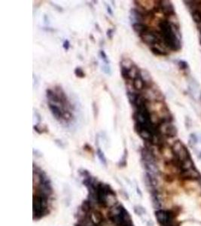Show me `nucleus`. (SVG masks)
<instances>
[{
    "mask_svg": "<svg viewBox=\"0 0 201 226\" xmlns=\"http://www.w3.org/2000/svg\"><path fill=\"white\" fill-rule=\"evenodd\" d=\"M113 36H114V30H112V29L108 30V31H107V36L109 37V39H112V38H113Z\"/></svg>",
    "mask_w": 201,
    "mask_h": 226,
    "instance_id": "ddd939ff",
    "label": "nucleus"
},
{
    "mask_svg": "<svg viewBox=\"0 0 201 226\" xmlns=\"http://www.w3.org/2000/svg\"><path fill=\"white\" fill-rule=\"evenodd\" d=\"M46 210V200L42 195H36L33 199V214L34 218L42 217Z\"/></svg>",
    "mask_w": 201,
    "mask_h": 226,
    "instance_id": "f03ea898",
    "label": "nucleus"
},
{
    "mask_svg": "<svg viewBox=\"0 0 201 226\" xmlns=\"http://www.w3.org/2000/svg\"><path fill=\"white\" fill-rule=\"evenodd\" d=\"M107 11H108V13L110 15H112H112H113V12H112V9H111V8H110L109 6L107 7Z\"/></svg>",
    "mask_w": 201,
    "mask_h": 226,
    "instance_id": "2eb2a0df",
    "label": "nucleus"
},
{
    "mask_svg": "<svg viewBox=\"0 0 201 226\" xmlns=\"http://www.w3.org/2000/svg\"><path fill=\"white\" fill-rule=\"evenodd\" d=\"M179 65L182 66V68L183 69H186L187 66H188V65L186 64V63L183 62V61H180V62H179Z\"/></svg>",
    "mask_w": 201,
    "mask_h": 226,
    "instance_id": "4468645a",
    "label": "nucleus"
},
{
    "mask_svg": "<svg viewBox=\"0 0 201 226\" xmlns=\"http://www.w3.org/2000/svg\"><path fill=\"white\" fill-rule=\"evenodd\" d=\"M102 69H103V71L105 73V74L108 75L111 74V68L109 65H103Z\"/></svg>",
    "mask_w": 201,
    "mask_h": 226,
    "instance_id": "9d476101",
    "label": "nucleus"
},
{
    "mask_svg": "<svg viewBox=\"0 0 201 226\" xmlns=\"http://www.w3.org/2000/svg\"><path fill=\"white\" fill-rule=\"evenodd\" d=\"M131 226H133V225H131Z\"/></svg>",
    "mask_w": 201,
    "mask_h": 226,
    "instance_id": "dca6fc26",
    "label": "nucleus"
},
{
    "mask_svg": "<svg viewBox=\"0 0 201 226\" xmlns=\"http://www.w3.org/2000/svg\"><path fill=\"white\" fill-rule=\"evenodd\" d=\"M158 35L166 48L172 51H178L180 48V42L170 22L167 20H161L158 23Z\"/></svg>",
    "mask_w": 201,
    "mask_h": 226,
    "instance_id": "f257e3e1",
    "label": "nucleus"
},
{
    "mask_svg": "<svg viewBox=\"0 0 201 226\" xmlns=\"http://www.w3.org/2000/svg\"><path fill=\"white\" fill-rule=\"evenodd\" d=\"M150 49H151V52H152L153 54H155V55L166 56V55H167V54H168V53L166 52V51L161 50V49L158 48V47H156V46H152V47L150 48Z\"/></svg>",
    "mask_w": 201,
    "mask_h": 226,
    "instance_id": "423d86ee",
    "label": "nucleus"
},
{
    "mask_svg": "<svg viewBox=\"0 0 201 226\" xmlns=\"http://www.w3.org/2000/svg\"><path fill=\"white\" fill-rule=\"evenodd\" d=\"M75 74L77 77H79V78H84L85 76V73L83 71V69L80 67H77L76 69H75Z\"/></svg>",
    "mask_w": 201,
    "mask_h": 226,
    "instance_id": "1a4fd4ad",
    "label": "nucleus"
},
{
    "mask_svg": "<svg viewBox=\"0 0 201 226\" xmlns=\"http://www.w3.org/2000/svg\"><path fill=\"white\" fill-rule=\"evenodd\" d=\"M135 209L136 210H138V211H135L136 213L138 214V215H142V213H144L145 212H146V210L141 207H136Z\"/></svg>",
    "mask_w": 201,
    "mask_h": 226,
    "instance_id": "9b49d317",
    "label": "nucleus"
},
{
    "mask_svg": "<svg viewBox=\"0 0 201 226\" xmlns=\"http://www.w3.org/2000/svg\"><path fill=\"white\" fill-rule=\"evenodd\" d=\"M63 47H64V50L68 51L69 49V47H70V44H69V42L68 40L64 41V44H63Z\"/></svg>",
    "mask_w": 201,
    "mask_h": 226,
    "instance_id": "f8f14e48",
    "label": "nucleus"
},
{
    "mask_svg": "<svg viewBox=\"0 0 201 226\" xmlns=\"http://www.w3.org/2000/svg\"><path fill=\"white\" fill-rule=\"evenodd\" d=\"M141 39H142V42L144 43H146L148 45L151 46H155L157 44H161V38L158 37V33L156 32L151 31L150 30L149 32L144 34L142 36H140Z\"/></svg>",
    "mask_w": 201,
    "mask_h": 226,
    "instance_id": "7ed1b4c3",
    "label": "nucleus"
},
{
    "mask_svg": "<svg viewBox=\"0 0 201 226\" xmlns=\"http://www.w3.org/2000/svg\"><path fill=\"white\" fill-rule=\"evenodd\" d=\"M133 29L139 36V37L151 30L149 27L146 24H145L144 23H133Z\"/></svg>",
    "mask_w": 201,
    "mask_h": 226,
    "instance_id": "20e7f679",
    "label": "nucleus"
},
{
    "mask_svg": "<svg viewBox=\"0 0 201 226\" xmlns=\"http://www.w3.org/2000/svg\"><path fill=\"white\" fill-rule=\"evenodd\" d=\"M100 56H101V59L103 60L104 65H109V61L108 59V56H107L106 54L105 53V51L103 50H101L100 52Z\"/></svg>",
    "mask_w": 201,
    "mask_h": 226,
    "instance_id": "6e6552de",
    "label": "nucleus"
},
{
    "mask_svg": "<svg viewBox=\"0 0 201 226\" xmlns=\"http://www.w3.org/2000/svg\"><path fill=\"white\" fill-rule=\"evenodd\" d=\"M48 107H49V109H50L51 112V113H52L53 116H54L56 119L58 120V121L63 120L64 112V111L61 110L60 108L52 103H49Z\"/></svg>",
    "mask_w": 201,
    "mask_h": 226,
    "instance_id": "39448f33",
    "label": "nucleus"
},
{
    "mask_svg": "<svg viewBox=\"0 0 201 226\" xmlns=\"http://www.w3.org/2000/svg\"><path fill=\"white\" fill-rule=\"evenodd\" d=\"M97 156L99 157V159L100 160V161H101V163L104 164V165H106V158H105L103 152H102L100 149H98L97 150Z\"/></svg>",
    "mask_w": 201,
    "mask_h": 226,
    "instance_id": "0eeeda50",
    "label": "nucleus"
}]
</instances>
